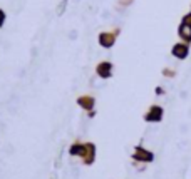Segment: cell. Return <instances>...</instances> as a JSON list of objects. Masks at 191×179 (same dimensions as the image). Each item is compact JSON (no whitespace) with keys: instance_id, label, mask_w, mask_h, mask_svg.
I'll return each mask as SVG.
<instances>
[{"instance_id":"cell-2","label":"cell","mask_w":191,"mask_h":179,"mask_svg":"<svg viewBox=\"0 0 191 179\" xmlns=\"http://www.w3.org/2000/svg\"><path fill=\"white\" fill-rule=\"evenodd\" d=\"M99 74H102V77H107L109 75V70H111V65L109 64H102V65H99Z\"/></svg>"},{"instance_id":"cell-4","label":"cell","mask_w":191,"mask_h":179,"mask_svg":"<svg viewBox=\"0 0 191 179\" xmlns=\"http://www.w3.org/2000/svg\"><path fill=\"white\" fill-rule=\"evenodd\" d=\"M107 35H109V34H106V35H102V37H101V44H102V45H106V47H109L114 38H112V37H107Z\"/></svg>"},{"instance_id":"cell-1","label":"cell","mask_w":191,"mask_h":179,"mask_svg":"<svg viewBox=\"0 0 191 179\" xmlns=\"http://www.w3.org/2000/svg\"><path fill=\"white\" fill-rule=\"evenodd\" d=\"M179 34H181L183 38L190 40V38H191V25H188V24H183L181 29H179Z\"/></svg>"},{"instance_id":"cell-3","label":"cell","mask_w":191,"mask_h":179,"mask_svg":"<svg viewBox=\"0 0 191 179\" xmlns=\"http://www.w3.org/2000/svg\"><path fill=\"white\" fill-rule=\"evenodd\" d=\"M174 55L184 57V55H186V47H183V45H178V47H174Z\"/></svg>"}]
</instances>
